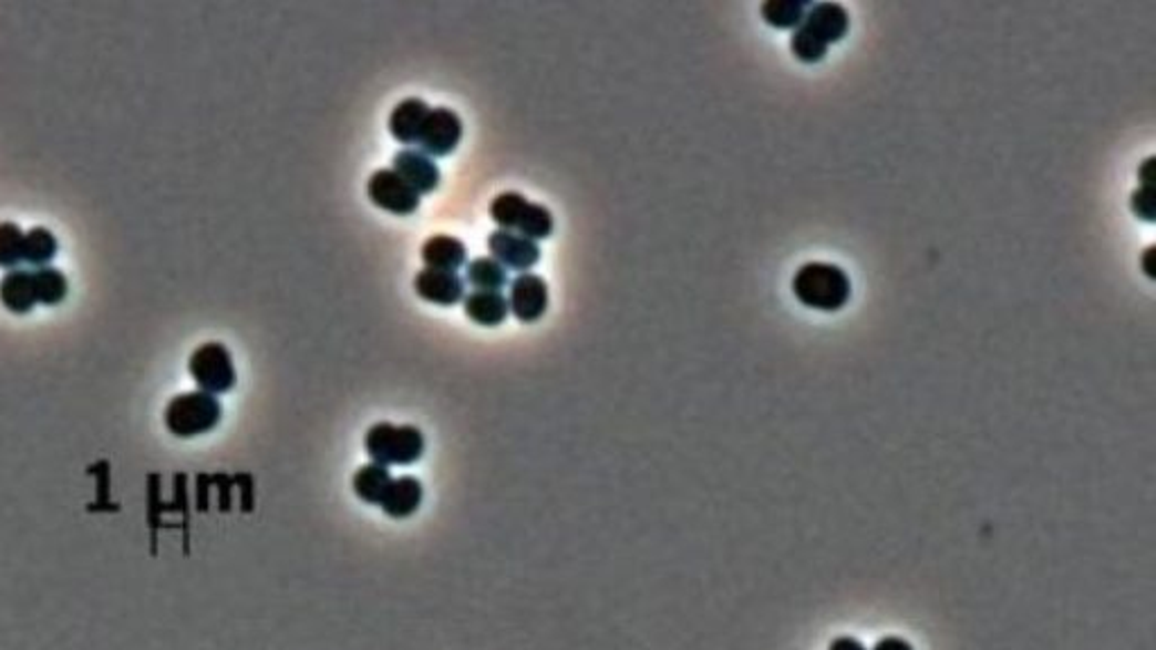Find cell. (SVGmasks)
Segmentation results:
<instances>
[{
	"mask_svg": "<svg viewBox=\"0 0 1156 650\" xmlns=\"http://www.w3.org/2000/svg\"><path fill=\"white\" fill-rule=\"evenodd\" d=\"M849 32V12L840 3H814L806 10L802 25L793 32L788 48L802 64H818L827 56L829 45L843 41Z\"/></svg>",
	"mask_w": 1156,
	"mask_h": 650,
	"instance_id": "1",
	"label": "cell"
},
{
	"mask_svg": "<svg viewBox=\"0 0 1156 650\" xmlns=\"http://www.w3.org/2000/svg\"><path fill=\"white\" fill-rule=\"evenodd\" d=\"M793 297L804 306L818 312H838L851 299V280L838 265L832 262H806L802 265L791 282Z\"/></svg>",
	"mask_w": 1156,
	"mask_h": 650,
	"instance_id": "2",
	"label": "cell"
},
{
	"mask_svg": "<svg viewBox=\"0 0 1156 650\" xmlns=\"http://www.w3.org/2000/svg\"><path fill=\"white\" fill-rule=\"evenodd\" d=\"M165 427L179 436L193 439L215 430L221 421V404L213 393L206 391H186L172 398L163 413Z\"/></svg>",
	"mask_w": 1156,
	"mask_h": 650,
	"instance_id": "3",
	"label": "cell"
},
{
	"mask_svg": "<svg viewBox=\"0 0 1156 650\" xmlns=\"http://www.w3.org/2000/svg\"><path fill=\"white\" fill-rule=\"evenodd\" d=\"M491 219L506 230H515L529 240L549 238L554 230V215L547 206L529 202L523 193L504 190L491 202Z\"/></svg>",
	"mask_w": 1156,
	"mask_h": 650,
	"instance_id": "4",
	"label": "cell"
},
{
	"mask_svg": "<svg viewBox=\"0 0 1156 650\" xmlns=\"http://www.w3.org/2000/svg\"><path fill=\"white\" fill-rule=\"evenodd\" d=\"M367 454L380 465H410L425 452V434L416 425L375 423L364 436Z\"/></svg>",
	"mask_w": 1156,
	"mask_h": 650,
	"instance_id": "5",
	"label": "cell"
},
{
	"mask_svg": "<svg viewBox=\"0 0 1156 650\" xmlns=\"http://www.w3.org/2000/svg\"><path fill=\"white\" fill-rule=\"evenodd\" d=\"M188 371L195 378L197 386L213 395L230 391L236 386V380H238L234 358H230L228 348L219 341L202 343L190 354Z\"/></svg>",
	"mask_w": 1156,
	"mask_h": 650,
	"instance_id": "6",
	"label": "cell"
},
{
	"mask_svg": "<svg viewBox=\"0 0 1156 650\" xmlns=\"http://www.w3.org/2000/svg\"><path fill=\"white\" fill-rule=\"evenodd\" d=\"M461 136H464V123H461V117L454 109L430 106L416 145L421 152L434 158L454 152Z\"/></svg>",
	"mask_w": 1156,
	"mask_h": 650,
	"instance_id": "7",
	"label": "cell"
},
{
	"mask_svg": "<svg viewBox=\"0 0 1156 650\" xmlns=\"http://www.w3.org/2000/svg\"><path fill=\"white\" fill-rule=\"evenodd\" d=\"M367 190L373 204L398 215H410L421 206V193L404 182L393 167L375 169L367 184Z\"/></svg>",
	"mask_w": 1156,
	"mask_h": 650,
	"instance_id": "8",
	"label": "cell"
},
{
	"mask_svg": "<svg viewBox=\"0 0 1156 650\" xmlns=\"http://www.w3.org/2000/svg\"><path fill=\"white\" fill-rule=\"evenodd\" d=\"M549 306L547 280L538 274L523 271L510 280L508 308L519 321H536Z\"/></svg>",
	"mask_w": 1156,
	"mask_h": 650,
	"instance_id": "9",
	"label": "cell"
},
{
	"mask_svg": "<svg viewBox=\"0 0 1156 650\" xmlns=\"http://www.w3.org/2000/svg\"><path fill=\"white\" fill-rule=\"evenodd\" d=\"M488 249L499 265L515 271H527L540 260V247L536 240L506 228H495L488 235Z\"/></svg>",
	"mask_w": 1156,
	"mask_h": 650,
	"instance_id": "10",
	"label": "cell"
},
{
	"mask_svg": "<svg viewBox=\"0 0 1156 650\" xmlns=\"http://www.w3.org/2000/svg\"><path fill=\"white\" fill-rule=\"evenodd\" d=\"M414 289L421 299L438 303V306H454L466 297V280L461 278L456 271H441V269H421L414 276Z\"/></svg>",
	"mask_w": 1156,
	"mask_h": 650,
	"instance_id": "11",
	"label": "cell"
},
{
	"mask_svg": "<svg viewBox=\"0 0 1156 650\" xmlns=\"http://www.w3.org/2000/svg\"><path fill=\"white\" fill-rule=\"evenodd\" d=\"M393 169L419 193H432L441 182V169L436 161L430 154L414 147H404L395 152Z\"/></svg>",
	"mask_w": 1156,
	"mask_h": 650,
	"instance_id": "12",
	"label": "cell"
},
{
	"mask_svg": "<svg viewBox=\"0 0 1156 650\" xmlns=\"http://www.w3.org/2000/svg\"><path fill=\"white\" fill-rule=\"evenodd\" d=\"M430 111V104L421 97H404L400 100L391 115H389V132L393 138H398L404 145H414L419 141L421 127L425 123V115Z\"/></svg>",
	"mask_w": 1156,
	"mask_h": 650,
	"instance_id": "13",
	"label": "cell"
},
{
	"mask_svg": "<svg viewBox=\"0 0 1156 650\" xmlns=\"http://www.w3.org/2000/svg\"><path fill=\"white\" fill-rule=\"evenodd\" d=\"M0 301L14 314H28L39 303L34 271L10 269L0 280Z\"/></svg>",
	"mask_w": 1156,
	"mask_h": 650,
	"instance_id": "14",
	"label": "cell"
},
{
	"mask_svg": "<svg viewBox=\"0 0 1156 650\" xmlns=\"http://www.w3.org/2000/svg\"><path fill=\"white\" fill-rule=\"evenodd\" d=\"M421 256L430 269L441 271H456L466 265L468 249L454 235H432L421 247Z\"/></svg>",
	"mask_w": 1156,
	"mask_h": 650,
	"instance_id": "15",
	"label": "cell"
},
{
	"mask_svg": "<svg viewBox=\"0 0 1156 650\" xmlns=\"http://www.w3.org/2000/svg\"><path fill=\"white\" fill-rule=\"evenodd\" d=\"M423 502V484L421 479L412 477V475H404V477H395L391 479L389 484V491L382 499V510L389 515V517H395V519H402V517H410L419 510Z\"/></svg>",
	"mask_w": 1156,
	"mask_h": 650,
	"instance_id": "16",
	"label": "cell"
},
{
	"mask_svg": "<svg viewBox=\"0 0 1156 650\" xmlns=\"http://www.w3.org/2000/svg\"><path fill=\"white\" fill-rule=\"evenodd\" d=\"M464 310L479 326H497L510 312L508 299L502 291H486V289H473L471 293H466Z\"/></svg>",
	"mask_w": 1156,
	"mask_h": 650,
	"instance_id": "17",
	"label": "cell"
},
{
	"mask_svg": "<svg viewBox=\"0 0 1156 650\" xmlns=\"http://www.w3.org/2000/svg\"><path fill=\"white\" fill-rule=\"evenodd\" d=\"M391 472L386 465H380V463H367L362 465L355 477H353V491L355 495L367 502V504H382L386 491H389V484H391Z\"/></svg>",
	"mask_w": 1156,
	"mask_h": 650,
	"instance_id": "18",
	"label": "cell"
},
{
	"mask_svg": "<svg viewBox=\"0 0 1156 650\" xmlns=\"http://www.w3.org/2000/svg\"><path fill=\"white\" fill-rule=\"evenodd\" d=\"M812 3L806 0H768L762 6V19L775 30H797Z\"/></svg>",
	"mask_w": 1156,
	"mask_h": 650,
	"instance_id": "19",
	"label": "cell"
},
{
	"mask_svg": "<svg viewBox=\"0 0 1156 650\" xmlns=\"http://www.w3.org/2000/svg\"><path fill=\"white\" fill-rule=\"evenodd\" d=\"M466 282H471L475 289L486 291H502L508 285V271L504 265H499L493 256L475 258L466 265Z\"/></svg>",
	"mask_w": 1156,
	"mask_h": 650,
	"instance_id": "20",
	"label": "cell"
},
{
	"mask_svg": "<svg viewBox=\"0 0 1156 650\" xmlns=\"http://www.w3.org/2000/svg\"><path fill=\"white\" fill-rule=\"evenodd\" d=\"M56 238L50 228L34 226L28 233H23V262L34 267H45L56 256Z\"/></svg>",
	"mask_w": 1156,
	"mask_h": 650,
	"instance_id": "21",
	"label": "cell"
},
{
	"mask_svg": "<svg viewBox=\"0 0 1156 650\" xmlns=\"http://www.w3.org/2000/svg\"><path fill=\"white\" fill-rule=\"evenodd\" d=\"M34 285H37L39 303H45V306L62 303L69 293L66 276L54 267H39L34 271Z\"/></svg>",
	"mask_w": 1156,
	"mask_h": 650,
	"instance_id": "22",
	"label": "cell"
},
{
	"mask_svg": "<svg viewBox=\"0 0 1156 650\" xmlns=\"http://www.w3.org/2000/svg\"><path fill=\"white\" fill-rule=\"evenodd\" d=\"M23 262V230L14 221H0V267L17 269Z\"/></svg>",
	"mask_w": 1156,
	"mask_h": 650,
	"instance_id": "23",
	"label": "cell"
},
{
	"mask_svg": "<svg viewBox=\"0 0 1156 650\" xmlns=\"http://www.w3.org/2000/svg\"><path fill=\"white\" fill-rule=\"evenodd\" d=\"M1129 208H1132V213H1134L1138 219L1152 224V221H1154L1152 188H1149V186H1140V188H1136V190L1132 193V197H1129Z\"/></svg>",
	"mask_w": 1156,
	"mask_h": 650,
	"instance_id": "24",
	"label": "cell"
},
{
	"mask_svg": "<svg viewBox=\"0 0 1156 650\" xmlns=\"http://www.w3.org/2000/svg\"><path fill=\"white\" fill-rule=\"evenodd\" d=\"M873 650H915V648L901 637H886Z\"/></svg>",
	"mask_w": 1156,
	"mask_h": 650,
	"instance_id": "25",
	"label": "cell"
},
{
	"mask_svg": "<svg viewBox=\"0 0 1156 650\" xmlns=\"http://www.w3.org/2000/svg\"><path fill=\"white\" fill-rule=\"evenodd\" d=\"M829 650H867V648L854 637H838L829 643Z\"/></svg>",
	"mask_w": 1156,
	"mask_h": 650,
	"instance_id": "26",
	"label": "cell"
},
{
	"mask_svg": "<svg viewBox=\"0 0 1156 650\" xmlns=\"http://www.w3.org/2000/svg\"><path fill=\"white\" fill-rule=\"evenodd\" d=\"M1152 167H1154V156H1149V158H1145V161L1140 163V169H1138V182H1140V186H1149V182H1152Z\"/></svg>",
	"mask_w": 1156,
	"mask_h": 650,
	"instance_id": "27",
	"label": "cell"
},
{
	"mask_svg": "<svg viewBox=\"0 0 1156 650\" xmlns=\"http://www.w3.org/2000/svg\"><path fill=\"white\" fill-rule=\"evenodd\" d=\"M1152 260H1154V247H1147L1145 254H1143V271H1145L1147 278H1154V276H1156V274H1154V265H1152Z\"/></svg>",
	"mask_w": 1156,
	"mask_h": 650,
	"instance_id": "28",
	"label": "cell"
}]
</instances>
